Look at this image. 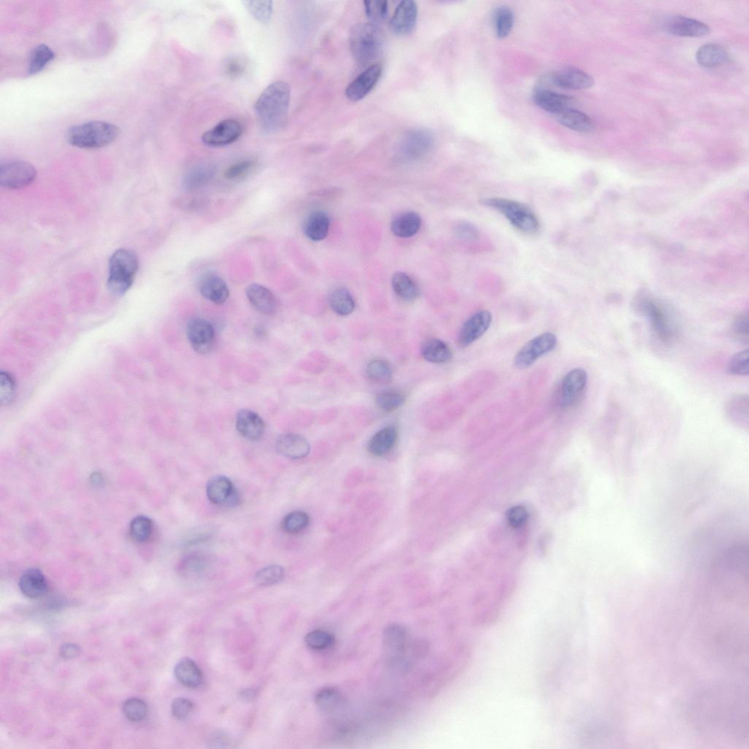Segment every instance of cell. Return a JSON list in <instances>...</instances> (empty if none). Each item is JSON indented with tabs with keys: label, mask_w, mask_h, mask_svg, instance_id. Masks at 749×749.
<instances>
[{
	"label": "cell",
	"mask_w": 749,
	"mask_h": 749,
	"mask_svg": "<svg viewBox=\"0 0 749 749\" xmlns=\"http://www.w3.org/2000/svg\"><path fill=\"white\" fill-rule=\"evenodd\" d=\"M291 99V89L284 82L269 85L255 104V112L262 130L274 133L281 130L287 122Z\"/></svg>",
	"instance_id": "1"
},
{
	"label": "cell",
	"mask_w": 749,
	"mask_h": 749,
	"mask_svg": "<svg viewBox=\"0 0 749 749\" xmlns=\"http://www.w3.org/2000/svg\"><path fill=\"white\" fill-rule=\"evenodd\" d=\"M349 43L354 60L360 66L367 67L380 56L384 37L376 25L360 23L352 28Z\"/></svg>",
	"instance_id": "2"
},
{
	"label": "cell",
	"mask_w": 749,
	"mask_h": 749,
	"mask_svg": "<svg viewBox=\"0 0 749 749\" xmlns=\"http://www.w3.org/2000/svg\"><path fill=\"white\" fill-rule=\"evenodd\" d=\"M139 258L129 249L115 251L109 260L108 288L115 296L124 295L132 286L138 270Z\"/></svg>",
	"instance_id": "3"
},
{
	"label": "cell",
	"mask_w": 749,
	"mask_h": 749,
	"mask_svg": "<svg viewBox=\"0 0 749 749\" xmlns=\"http://www.w3.org/2000/svg\"><path fill=\"white\" fill-rule=\"evenodd\" d=\"M119 134L120 128L111 123L92 121L71 128L68 140L78 148L98 149L112 143Z\"/></svg>",
	"instance_id": "4"
},
{
	"label": "cell",
	"mask_w": 749,
	"mask_h": 749,
	"mask_svg": "<svg viewBox=\"0 0 749 749\" xmlns=\"http://www.w3.org/2000/svg\"><path fill=\"white\" fill-rule=\"evenodd\" d=\"M485 206L501 213L510 224L523 233H537L540 224L535 213L525 205L504 198H489L482 201Z\"/></svg>",
	"instance_id": "5"
},
{
	"label": "cell",
	"mask_w": 749,
	"mask_h": 749,
	"mask_svg": "<svg viewBox=\"0 0 749 749\" xmlns=\"http://www.w3.org/2000/svg\"><path fill=\"white\" fill-rule=\"evenodd\" d=\"M640 310L648 319L650 325L662 342H672L676 337L678 329L676 323L668 312L660 305L650 300L641 303Z\"/></svg>",
	"instance_id": "6"
},
{
	"label": "cell",
	"mask_w": 749,
	"mask_h": 749,
	"mask_svg": "<svg viewBox=\"0 0 749 749\" xmlns=\"http://www.w3.org/2000/svg\"><path fill=\"white\" fill-rule=\"evenodd\" d=\"M558 343L556 334L545 332L528 341L517 353L514 363L519 369L533 365L539 358L555 349Z\"/></svg>",
	"instance_id": "7"
},
{
	"label": "cell",
	"mask_w": 749,
	"mask_h": 749,
	"mask_svg": "<svg viewBox=\"0 0 749 749\" xmlns=\"http://www.w3.org/2000/svg\"><path fill=\"white\" fill-rule=\"evenodd\" d=\"M587 384V372L581 368L568 372L561 380L558 401L563 408L576 406L581 399Z\"/></svg>",
	"instance_id": "8"
},
{
	"label": "cell",
	"mask_w": 749,
	"mask_h": 749,
	"mask_svg": "<svg viewBox=\"0 0 749 749\" xmlns=\"http://www.w3.org/2000/svg\"><path fill=\"white\" fill-rule=\"evenodd\" d=\"M36 176V169L26 162H11L0 167V184L7 189L25 188L35 181Z\"/></svg>",
	"instance_id": "9"
},
{
	"label": "cell",
	"mask_w": 749,
	"mask_h": 749,
	"mask_svg": "<svg viewBox=\"0 0 749 749\" xmlns=\"http://www.w3.org/2000/svg\"><path fill=\"white\" fill-rule=\"evenodd\" d=\"M186 331L190 344L196 353L207 354L212 350L215 331L209 322L203 319H193L188 322Z\"/></svg>",
	"instance_id": "10"
},
{
	"label": "cell",
	"mask_w": 749,
	"mask_h": 749,
	"mask_svg": "<svg viewBox=\"0 0 749 749\" xmlns=\"http://www.w3.org/2000/svg\"><path fill=\"white\" fill-rule=\"evenodd\" d=\"M434 140L427 130L417 129L410 131L401 145L402 155L410 161L422 159L432 149Z\"/></svg>",
	"instance_id": "11"
},
{
	"label": "cell",
	"mask_w": 749,
	"mask_h": 749,
	"mask_svg": "<svg viewBox=\"0 0 749 749\" xmlns=\"http://www.w3.org/2000/svg\"><path fill=\"white\" fill-rule=\"evenodd\" d=\"M243 131V126L239 121L229 119L205 132L202 140L209 147H224L238 140Z\"/></svg>",
	"instance_id": "12"
},
{
	"label": "cell",
	"mask_w": 749,
	"mask_h": 749,
	"mask_svg": "<svg viewBox=\"0 0 749 749\" xmlns=\"http://www.w3.org/2000/svg\"><path fill=\"white\" fill-rule=\"evenodd\" d=\"M492 323V315L482 310L473 315L462 326L458 336L460 347L465 348L475 343L488 330Z\"/></svg>",
	"instance_id": "13"
},
{
	"label": "cell",
	"mask_w": 749,
	"mask_h": 749,
	"mask_svg": "<svg viewBox=\"0 0 749 749\" xmlns=\"http://www.w3.org/2000/svg\"><path fill=\"white\" fill-rule=\"evenodd\" d=\"M382 73V68L379 64L367 67L347 87L346 95L348 99L353 102L363 100L377 85Z\"/></svg>",
	"instance_id": "14"
},
{
	"label": "cell",
	"mask_w": 749,
	"mask_h": 749,
	"mask_svg": "<svg viewBox=\"0 0 749 749\" xmlns=\"http://www.w3.org/2000/svg\"><path fill=\"white\" fill-rule=\"evenodd\" d=\"M550 80L555 86L565 90H586L595 84L592 76L580 69L573 67L555 72L550 76Z\"/></svg>",
	"instance_id": "15"
},
{
	"label": "cell",
	"mask_w": 749,
	"mask_h": 749,
	"mask_svg": "<svg viewBox=\"0 0 749 749\" xmlns=\"http://www.w3.org/2000/svg\"><path fill=\"white\" fill-rule=\"evenodd\" d=\"M418 8L412 0H404L397 7L389 22L391 30L398 35L410 33L417 23Z\"/></svg>",
	"instance_id": "16"
},
{
	"label": "cell",
	"mask_w": 749,
	"mask_h": 749,
	"mask_svg": "<svg viewBox=\"0 0 749 749\" xmlns=\"http://www.w3.org/2000/svg\"><path fill=\"white\" fill-rule=\"evenodd\" d=\"M236 427L243 437L250 441L260 440L265 432V423L262 418L258 413L248 409H243L238 413Z\"/></svg>",
	"instance_id": "17"
},
{
	"label": "cell",
	"mask_w": 749,
	"mask_h": 749,
	"mask_svg": "<svg viewBox=\"0 0 749 749\" xmlns=\"http://www.w3.org/2000/svg\"><path fill=\"white\" fill-rule=\"evenodd\" d=\"M276 449L285 458L298 460L306 458L310 451V445L303 437L296 433H285L276 442Z\"/></svg>",
	"instance_id": "18"
},
{
	"label": "cell",
	"mask_w": 749,
	"mask_h": 749,
	"mask_svg": "<svg viewBox=\"0 0 749 749\" xmlns=\"http://www.w3.org/2000/svg\"><path fill=\"white\" fill-rule=\"evenodd\" d=\"M666 30L671 35L686 37H701L710 33L705 24L684 16H674L665 23Z\"/></svg>",
	"instance_id": "19"
},
{
	"label": "cell",
	"mask_w": 749,
	"mask_h": 749,
	"mask_svg": "<svg viewBox=\"0 0 749 749\" xmlns=\"http://www.w3.org/2000/svg\"><path fill=\"white\" fill-rule=\"evenodd\" d=\"M246 296L251 305L264 315H273L278 309V300L267 287L252 284L246 288Z\"/></svg>",
	"instance_id": "20"
},
{
	"label": "cell",
	"mask_w": 749,
	"mask_h": 749,
	"mask_svg": "<svg viewBox=\"0 0 749 749\" xmlns=\"http://www.w3.org/2000/svg\"><path fill=\"white\" fill-rule=\"evenodd\" d=\"M207 495L214 504L227 503L233 505L238 499V496L231 480L224 476L214 477L207 483Z\"/></svg>",
	"instance_id": "21"
},
{
	"label": "cell",
	"mask_w": 749,
	"mask_h": 749,
	"mask_svg": "<svg viewBox=\"0 0 749 749\" xmlns=\"http://www.w3.org/2000/svg\"><path fill=\"white\" fill-rule=\"evenodd\" d=\"M203 297L216 305L224 304L229 298V289L226 282L214 274L204 276L200 284Z\"/></svg>",
	"instance_id": "22"
},
{
	"label": "cell",
	"mask_w": 749,
	"mask_h": 749,
	"mask_svg": "<svg viewBox=\"0 0 749 749\" xmlns=\"http://www.w3.org/2000/svg\"><path fill=\"white\" fill-rule=\"evenodd\" d=\"M537 105L545 111L555 116L571 108L573 97L548 90H539L535 94Z\"/></svg>",
	"instance_id": "23"
},
{
	"label": "cell",
	"mask_w": 749,
	"mask_h": 749,
	"mask_svg": "<svg viewBox=\"0 0 749 749\" xmlns=\"http://www.w3.org/2000/svg\"><path fill=\"white\" fill-rule=\"evenodd\" d=\"M22 593L30 599L44 596L48 590L47 579L40 570L31 568L25 571L19 580Z\"/></svg>",
	"instance_id": "24"
},
{
	"label": "cell",
	"mask_w": 749,
	"mask_h": 749,
	"mask_svg": "<svg viewBox=\"0 0 749 749\" xmlns=\"http://www.w3.org/2000/svg\"><path fill=\"white\" fill-rule=\"evenodd\" d=\"M398 436V429L395 426L385 427L371 438L367 450L374 457L386 456L396 445Z\"/></svg>",
	"instance_id": "25"
},
{
	"label": "cell",
	"mask_w": 749,
	"mask_h": 749,
	"mask_svg": "<svg viewBox=\"0 0 749 749\" xmlns=\"http://www.w3.org/2000/svg\"><path fill=\"white\" fill-rule=\"evenodd\" d=\"M382 641L390 654L398 655L407 650L409 643L408 631L401 624L391 623L384 630Z\"/></svg>",
	"instance_id": "26"
},
{
	"label": "cell",
	"mask_w": 749,
	"mask_h": 749,
	"mask_svg": "<svg viewBox=\"0 0 749 749\" xmlns=\"http://www.w3.org/2000/svg\"><path fill=\"white\" fill-rule=\"evenodd\" d=\"M556 116L562 126L570 130L590 133L596 129L595 122L587 114L573 108L564 110Z\"/></svg>",
	"instance_id": "27"
},
{
	"label": "cell",
	"mask_w": 749,
	"mask_h": 749,
	"mask_svg": "<svg viewBox=\"0 0 749 749\" xmlns=\"http://www.w3.org/2000/svg\"><path fill=\"white\" fill-rule=\"evenodd\" d=\"M330 220L322 211L312 212L305 221L303 229L307 238L315 242L324 240L329 231Z\"/></svg>",
	"instance_id": "28"
},
{
	"label": "cell",
	"mask_w": 749,
	"mask_h": 749,
	"mask_svg": "<svg viewBox=\"0 0 749 749\" xmlns=\"http://www.w3.org/2000/svg\"><path fill=\"white\" fill-rule=\"evenodd\" d=\"M421 226L422 219L418 213L406 212L392 221L391 230L398 238H409L419 231Z\"/></svg>",
	"instance_id": "29"
},
{
	"label": "cell",
	"mask_w": 749,
	"mask_h": 749,
	"mask_svg": "<svg viewBox=\"0 0 749 749\" xmlns=\"http://www.w3.org/2000/svg\"><path fill=\"white\" fill-rule=\"evenodd\" d=\"M174 674L177 680L189 688L199 687L203 681L201 669L188 658L183 659L177 663L174 668Z\"/></svg>",
	"instance_id": "30"
},
{
	"label": "cell",
	"mask_w": 749,
	"mask_h": 749,
	"mask_svg": "<svg viewBox=\"0 0 749 749\" xmlns=\"http://www.w3.org/2000/svg\"><path fill=\"white\" fill-rule=\"evenodd\" d=\"M698 63L702 67L714 68L727 62L729 54L721 46L708 44L699 49L696 54Z\"/></svg>",
	"instance_id": "31"
},
{
	"label": "cell",
	"mask_w": 749,
	"mask_h": 749,
	"mask_svg": "<svg viewBox=\"0 0 749 749\" xmlns=\"http://www.w3.org/2000/svg\"><path fill=\"white\" fill-rule=\"evenodd\" d=\"M423 358L431 363L442 364L449 363L452 358V351L449 346L439 339L427 340L422 346Z\"/></svg>",
	"instance_id": "32"
},
{
	"label": "cell",
	"mask_w": 749,
	"mask_h": 749,
	"mask_svg": "<svg viewBox=\"0 0 749 749\" xmlns=\"http://www.w3.org/2000/svg\"><path fill=\"white\" fill-rule=\"evenodd\" d=\"M314 700L322 711L331 713L339 711L345 703V698L334 687H324L315 694Z\"/></svg>",
	"instance_id": "33"
},
{
	"label": "cell",
	"mask_w": 749,
	"mask_h": 749,
	"mask_svg": "<svg viewBox=\"0 0 749 749\" xmlns=\"http://www.w3.org/2000/svg\"><path fill=\"white\" fill-rule=\"evenodd\" d=\"M391 285L398 297L404 301H415L420 296V291L418 284L406 273L398 272L394 274Z\"/></svg>",
	"instance_id": "34"
},
{
	"label": "cell",
	"mask_w": 749,
	"mask_h": 749,
	"mask_svg": "<svg viewBox=\"0 0 749 749\" xmlns=\"http://www.w3.org/2000/svg\"><path fill=\"white\" fill-rule=\"evenodd\" d=\"M215 174L213 166L203 164L189 171L184 177L183 185L187 190H195L207 185Z\"/></svg>",
	"instance_id": "35"
},
{
	"label": "cell",
	"mask_w": 749,
	"mask_h": 749,
	"mask_svg": "<svg viewBox=\"0 0 749 749\" xmlns=\"http://www.w3.org/2000/svg\"><path fill=\"white\" fill-rule=\"evenodd\" d=\"M329 304L336 314L346 317L353 312L355 303L350 292L345 288L334 289L329 295Z\"/></svg>",
	"instance_id": "36"
},
{
	"label": "cell",
	"mask_w": 749,
	"mask_h": 749,
	"mask_svg": "<svg viewBox=\"0 0 749 749\" xmlns=\"http://www.w3.org/2000/svg\"><path fill=\"white\" fill-rule=\"evenodd\" d=\"M55 54L45 44L38 45L33 49L30 56L28 72L30 75L42 71L48 64L54 61Z\"/></svg>",
	"instance_id": "37"
},
{
	"label": "cell",
	"mask_w": 749,
	"mask_h": 749,
	"mask_svg": "<svg viewBox=\"0 0 749 749\" xmlns=\"http://www.w3.org/2000/svg\"><path fill=\"white\" fill-rule=\"evenodd\" d=\"M726 413L731 421L738 423L748 425V399L745 396H738L732 398L727 403Z\"/></svg>",
	"instance_id": "38"
},
{
	"label": "cell",
	"mask_w": 749,
	"mask_h": 749,
	"mask_svg": "<svg viewBox=\"0 0 749 749\" xmlns=\"http://www.w3.org/2000/svg\"><path fill=\"white\" fill-rule=\"evenodd\" d=\"M368 378L374 382L386 384L392 378V368L389 363L383 360H374L367 367Z\"/></svg>",
	"instance_id": "39"
},
{
	"label": "cell",
	"mask_w": 749,
	"mask_h": 749,
	"mask_svg": "<svg viewBox=\"0 0 749 749\" xmlns=\"http://www.w3.org/2000/svg\"><path fill=\"white\" fill-rule=\"evenodd\" d=\"M515 23L513 11L507 7L498 8L495 12L494 24L497 35L499 38H505L511 33Z\"/></svg>",
	"instance_id": "40"
},
{
	"label": "cell",
	"mask_w": 749,
	"mask_h": 749,
	"mask_svg": "<svg viewBox=\"0 0 749 749\" xmlns=\"http://www.w3.org/2000/svg\"><path fill=\"white\" fill-rule=\"evenodd\" d=\"M285 576V570L279 565H271L260 570L255 576V582L260 586H269L281 582Z\"/></svg>",
	"instance_id": "41"
},
{
	"label": "cell",
	"mask_w": 749,
	"mask_h": 749,
	"mask_svg": "<svg viewBox=\"0 0 749 749\" xmlns=\"http://www.w3.org/2000/svg\"><path fill=\"white\" fill-rule=\"evenodd\" d=\"M310 523V517L306 512L295 511L288 514L282 523L284 530L291 535H297L303 531Z\"/></svg>",
	"instance_id": "42"
},
{
	"label": "cell",
	"mask_w": 749,
	"mask_h": 749,
	"mask_svg": "<svg viewBox=\"0 0 749 749\" xmlns=\"http://www.w3.org/2000/svg\"><path fill=\"white\" fill-rule=\"evenodd\" d=\"M130 532L132 538L138 542H145L152 533V522L146 516H138L130 523Z\"/></svg>",
	"instance_id": "43"
},
{
	"label": "cell",
	"mask_w": 749,
	"mask_h": 749,
	"mask_svg": "<svg viewBox=\"0 0 749 749\" xmlns=\"http://www.w3.org/2000/svg\"><path fill=\"white\" fill-rule=\"evenodd\" d=\"M123 714L132 722H139L145 719L148 712L146 702L140 698L128 699L123 705Z\"/></svg>",
	"instance_id": "44"
},
{
	"label": "cell",
	"mask_w": 749,
	"mask_h": 749,
	"mask_svg": "<svg viewBox=\"0 0 749 749\" xmlns=\"http://www.w3.org/2000/svg\"><path fill=\"white\" fill-rule=\"evenodd\" d=\"M16 395V383L12 374L8 371L0 373V401L3 406H8L13 401Z\"/></svg>",
	"instance_id": "45"
},
{
	"label": "cell",
	"mask_w": 749,
	"mask_h": 749,
	"mask_svg": "<svg viewBox=\"0 0 749 749\" xmlns=\"http://www.w3.org/2000/svg\"><path fill=\"white\" fill-rule=\"evenodd\" d=\"M243 4L250 13L255 19H257L259 22L267 24L271 20L273 13V2L245 1Z\"/></svg>",
	"instance_id": "46"
},
{
	"label": "cell",
	"mask_w": 749,
	"mask_h": 749,
	"mask_svg": "<svg viewBox=\"0 0 749 749\" xmlns=\"http://www.w3.org/2000/svg\"><path fill=\"white\" fill-rule=\"evenodd\" d=\"M307 646L313 650H326L334 643V637L326 631L317 629L312 631L305 638Z\"/></svg>",
	"instance_id": "47"
},
{
	"label": "cell",
	"mask_w": 749,
	"mask_h": 749,
	"mask_svg": "<svg viewBox=\"0 0 749 749\" xmlns=\"http://www.w3.org/2000/svg\"><path fill=\"white\" fill-rule=\"evenodd\" d=\"M378 407L386 412H391L401 408L405 403V396L398 391H386L381 393L377 398Z\"/></svg>",
	"instance_id": "48"
},
{
	"label": "cell",
	"mask_w": 749,
	"mask_h": 749,
	"mask_svg": "<svg viewBox=\"0 0 749 749\" xmlns=\"http://www.w3.org/2000/svg\"><path fill=\"white\" fill-rule=\"evenodd\" d=\"M748 359V349L736 353L728 363V372L733 374V376H748L749 372Z\"/></svg>",
	"instance_id": "49"
},
{
	"label": "cell",
	"mask_w": 749,
	"mask_h": 749,
	"mask_svg": "<svg viewBox=\"0 0 749 749\" xmlns=\"http://www.w3.org/2000/svg\"><path fill=\"white\" fill-rule=\"evenodd\" d=\"M365 13L373 23H381L385 20L388 14V2L384 0L365 1Z\"/></svg>",
	"instance_id": "50"
},
{
	"label": "cell",
	"mask_w": 749,
	"mask_h": 749,
	"mask_svg": "<svg viewBox=\"0 0 749 749\" xmlns=\"http://www.w3.org/2000/svg\"><path fill=\"white\" fill-rule=\"evenodd\" d=\"M206 566V561L203 556L192 555L183 561L182 571L186 575L195 576L202 573Z\"/></svg>",
	"instance_id": "51"
},
{
	"label": "cell",
	"mask_w": 749,
	"mask_h": 749,
	"mask_svg": "<svg viewBox=\"0 0 749 749\" xmlns=\"http://www.w3.org/2000/svg\"><path fill=\"white\" fill-rule=\"evenodd\" d=\"M254 161L247 160L240 162L231 166L225 171V177L228 180H238L248 175L255 167Z\"/></svg>",
	"instance_id": "52"
},
{
	"label": "cell",
	"mask_w": 749,
	"mask_h": 749,
	"mask_svg": "<svg viewBox=\"0 0 749 749\" xmlns=\"http://www.w3.org/2000/svg\"><path fill=\"white\" fill-rule=\"evenodd\" d=\"M732 329L735 336L743 343L749 339V319L748 314H741L733 320Z\"/></svg>",
	"instance_id": "53"
},
{
	"label": "cell",
	"mask_w": 749,
	"mask_h": 749,
	"mask_svg": "<svg viewBox=\"0 0 749 749\" xmlns=\"http://www.w3.org/2000/svg\"><path fill=\"white\" fill-rule=\"evenodd\" d=\"M528 518V511L523 506H516L511 508L506 514L509 525L514 528L523 526Z\"/></svg>",
	"instance_id": "54"
},
{
	"label": "cell",
	"mask_w": 749,
	"mask_h": 749,
	"mask_svg": "<svg viewBox=\"0 0 749 749\" xmlns=\"http://www.w3.org/2000/svg\"><path fill=\"white\" fill-rule=\"evenodd\" d=\"M193 705L191 701L185 698H176L171 705L172 714L177 719H185L193 712Z\"/></svg>",
	"instance_id": "55"
},
{
	"label": "cell",
	"mask_w": 749,
	"mask_h": 749,
	"mask_svg": "<svg viewBox=\"0 0 749 749\" xmlns=\"http://www.w3.org/2000/svg\"><path fill=\"white\" fill-rule=\"evenodd\" d=\"M245 71V65L244 62L238 57H231L227 59L226 63L224 64V71L226 74L232 78H236L242 76Z\"/></svg>",
	"instance_id": "56"
},
{
	"label": "cell",
	"mask_w": 749,
	"mask_h": 749,
	"mask_svg": "<svg viewBox=\"0 0 749 749\" xmlns=\"http://www.w3.org/2000/svg\"><path fill=\"white\" fill-rule=\"evenodd\" d=\"M81 653V648L74 643H66L60 649V654L64 659H73Z\"/></svg>",
	"instance_id": "57"
},
{
	"label": "cell",
	"mask_w": 749,
	"mask_h": 749,
	"mask_svg": "<svg viewBox=\"0 0 749 749\" xmlns=\"http://www.w3.org/2000/svg\"><path fill=\"white\" fill-rule=\"evenodd\" d=\"M460 228V233L466 238H474L477 233L476 228L470 224H463Z\"/></svg>",
	"instance_id": "58"
},
{
	"label": "cell",
	"mask_w": 749,
	"mask_h": 749,
	"mask_svg": "<svg viewBox=\"0 0 749 749\" xmlns=\"http://www.w3.org/2000/svg\"><path fill=\"white\" fill-rule=\"evenodd\" d=\"M256 695H257V694H256V692L255 691V690L252 689V688H247V689L243 690V691L240 693V698L243 700L247 701V702H250V701L253 700L255 698Z\"/></svg>",
	"instance_id": "59"
},
{
	"label": "cell",
	"mask_w": 749,
	"mask_h": 749,
	"mask_svg": "<svg viewBox=\"0 0 749 749\" xmlns=\"http://www.w3.org/2000/svg\"><path fill=\"white\" fill-rule=\"evenodd\" d=\"M90 482L94 486L100 487L104 484V479L100 473L95 472L90 477Z\"/></svg>",
	"instance_id": "60"
},
{
	"label": "cell",
	"mask_w": 749,
	"mask_h": 749,
	"mask_svg": "<svg viewBox=\"0 0 749 749\" xmlns=\"http://www.w3.org/2000/svg\"><path fill=\"white\" fill-rule=\"evenodd\" d=\"M255 334H257L258 336H260L261 338L264 337L267 335L266 329L264 327H261V326H260L258 327H256L255 329Z\"/></svg>",
	"instance_id": "61"
}]
</instances>
